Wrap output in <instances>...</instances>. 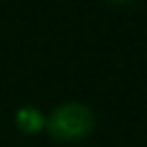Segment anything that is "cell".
<instances>
[{
	"instance_id": "obj_2",
	"label": "cell",
	"mask_w": 147,
	"mask_h": 147,
	"mask_svg": "<svg viewBox=\"0 0 147 147\" xmlns=\"http://www.w3.org/2000/svg\"><path fill=\"white\" fill-rule=\"evenodd\" d=\"M16 124H18L21 131H25V133H37L46 122H44V115H41L39 110H34V108H23V110H18V115H16Z\"/></svg>"
},
{
	"instance_id": "obj_1",
	"label": "cell",
	"mask_w": 147,
	"mask_h": 147,
	"mask_svg": "<svg viewBox=\"0 0 147 147\" xmlns=\"http://www.w3.org/2000/svg\"><path fill=\"white\" fill-rule=\"evenodd\" d=\"M46 126L53 138L74 142L85 138L94 129V115L83 103H64L53 110V115L46 119Z\"/></svg>"
},
{
	"instance_id": "obj_3",
	"label": "cell",
	"mask_w": 147,
	"mask_h": 147,
	"mask_svg": "<svg viewBox=\"0 0 147 147\" xmlns=\"http://www.w3.org/2000/svg\"><path fill=\"white\" fill-rule=\"evenodd\" d=\"M115 2H126V0H115Z\"/></svg>"
}]
</instances>
